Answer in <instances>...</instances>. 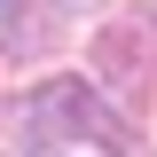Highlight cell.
Returning <instances> with one entry per match:
<instances>
[{
  "instance_id": "obj_1",
  "label": "cell",
  "mask_w": 157,
  "mask_h": 157,
  "mask_svg": "<svg viewBox=\"0 0 157 157\" xmlns=\"http://www.w3.org/2000/svg\"><path fill=\"white\" fill-rule=\"evenodd\" d=\"M16 134H24V149H39V157H55V149L118 157V149H134V126H126V118H118L86 78H47V86H32Z\"/></svg>"
},
{
  "instance_id": "obj_2",
  "label": "cell",
  "mask_w": 157,
  "mask_h": 157,
  "mask_svg": "<svg viewBox=\"0 0 157 157\" xmlns=\"http://www.w3.org/2000/svg\"><path fill=\"white\" fill-rule=\"evenodd\" d=\"M16 16H24V0H0V47H16V39H24Z\"/></svg>"
}]
</instances>
